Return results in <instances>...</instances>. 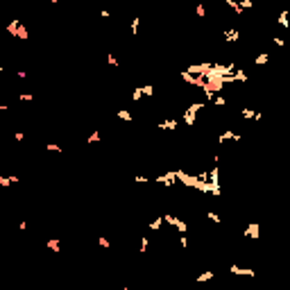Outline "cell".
Here are the masks:
<instances>
[{
	"instance_id": "24",
	"label": "cell",
	"mask_w": 290,
	"mask_h": 290,
	"mask_svg": "<svg viewBox=\"0 0 290 290\" xmlns=\"http://www.w3.org/2000/svg\"><path fill=\"white\" fill-rule=\"evenodd\" d=\"M14 138L21 143V141H25V134H23V132H16V134H14Z\"/></svg>"
},
{
	"instance_id": "22",
	"label": "cell",
	"mask_w": 290,
	"mask_h": 290,
	"mask_svg": "<svg viewBox=\"0 0 290 290\" xmlns=\"http://www.w3.org/2000/svg\"><path fill=\"white\" fill-rule=\"evenodd\" d=\"M107 61H109L111 66H116V68H118V59H116L113 54H107Z\"/></svg>"
},
{
	"instance_id": "26",
	"label": "cell",
	"mask_w": 290,
	"mask_h": 290,
	"mask_svg": "<svg viewBox=\"0 0 290 290\" xmlns=\"http://www.w3.org/2000/svg\"><path fill=\"white\" fill-rule=\"evenodd\" d=\"M18 229H23V231H25V229H27V222H25V220H21V222H18Z\"/></svg>"
},
{
	"instance_id": "25",
	"label": "cell",
	"mask_w": 290,
	"mask_h": 290,
	"mask_svg": "<svg viewBox=\"0 0 290 290\" xmlns=\"http://www.w3.org/2000/svg\"><path fill=\"white\" fill-rule=\"evenodd\" d=\"M100 245H102V247H109V240L104 238V236H100Z\"/></svg>"
},
{
	"instance_id": "13",
	"label": "cell",
	"mask_w": 290,
	"mask_h": 290,
	"mask_svg": "<svg viewBox=\"0 0 290 290\" xmlns=\"http://www.w3.org/2000/svg\"><path fill=\"white\" fill-rule=\"evenodd\" d=\"M161 222H163V218H157V220H152V222H150V229H152V231H157V229L161 227Z\"/></svg>"
},
{
	"instance_id": "18",
	"label": "cell",
	"mask_w": 290,
	"mask_h": 290,
	"mask_svg": "<svg viewBox=\"0 0 290 290\" xmlns=\"http://www.w3.org/2000/svg\"><path fill=\"white\" fill-rule=\"evenodd\" d=\"M18 98H21L23 102H30V100H34V95H32V93H21Z\"/></svg>"
},
{
	"instance_id": "8",
	"label": "cell",
	"mask_w": 290,
	"mask_h": 290,
	"mask_svg": "<svg viewBox=\"0 0 290 290\" xmlns=\"http://www.w3.org/2000/svg\"><path fill=\"white\" fill-rule=\"evenodd\" d=\"M141 91H143V95L152 98V95H154V86H152V84H148V86H141Z\"/></svg>"
},
{
	"instance_id": "12",
	"label": "cell",
	"mask_w": 290,
	"mask_h": 290,
	"mask_svg": "<svg viewBox=\"0 0 290 290\" xmlns=\"http://www.w3.org/2000/svg\"><path fill=\"white\" fill-rule=\"evenodd\" d=\"M89 143H100V132H93V134H89V138H86Z\"/></svg>"
},
{
	"instance_id": "4",
	"label": "cell",
	"mask_w": 290,
	"mask_h": 290,
	"mask_svg": "<svg viewBox=\"0 0 290 290\" xmlns=\"http://www.w3.org/2000/svg\"><path fill=\"white\" fill-rule=\"evenodd\" d=\"M177 125H179V122H177L175 118H170V120H163V122L159 125V127H161V129H168V132H172V129H177Z\"/></svg>"
},
{
	"instance_id": "9",
	"label": "cell",
	"mask_w": 290,
	"mask_h": 290,
	"mask_svg": "<svg viewBox=\"0 0 290 290\" xmlns=\"http://www.w3.org/2000/svg\"><path fill=\"white\" fill-rule=\"evenodd\" d=\"M213 274H215V272H202V274L197 277V281H209V279H213Z\"/></svg>"
},
{
	"instance_id": "27",
	"label": "cell",
	"mask_w": 290,
	"mask_h": 290,
	"mask_svg": "<svg viewBox=\"0 0 290 290\" xmlns=\"http://www.w3.org/2000/svg\"><path fill=\"white\" fill-rule=\"evenodd\" d=\"M48 3H57V0H48Z\"/></svg>"
},
{
	"instance_id": "16",
	"label": "cell",
	"mask_w": 290,
	"mask_h": 290,
	"mask_svg": "<svg viewBox=\"0 0 290 290\" xmlns=\"http://www.w3.org/2000/svg\"><path fill=\"white\" fill-rule=\"evenodd\" d=\"M148 247H150V238H145V236H143V238H141V252H145Z\"/></svg>"
},
{
	"instance_id": "23",
	"label": "cell",
	"mask_w": 290,
	"mask_h": 290,
	"mask_svg": "<svg viewBox=\"0 0 290 290\" xmlns=\"http://www.w3.org/2000/svg\"><path fill=\"white\" fill-rule=\"evenodd\" d=\"M206 215H209V220H211V222H218V225H220V218H218V215L213 213V211H209Z\"/></svg>"
},
{
	"instance_id": "11",
	"label": "cell",
	"mask_w": 290,
	"mask_h": 290,
	"mask_svg": "<svg viewBox=\"0 0 290 290\" xmlns=\"http://www.w3.org/2000/svg\"><path fill=\"white\" fill-rule=\"evenodd\" d=\"M211 102H213L215 107H225V104H227V100H225V98H220V95H215V98L211 100Z\"/></svg>"
},
{
	"instance_id": "5",
	"label": "cell",
	"mask_w": 290,
	"mask_h": 290,
	"mask_svg": "<svg viewBox=\"0 0 290 290\" xmlns=\"http://www.w3.org/2000/svg\"><path fill=\"white\" fill-rule=\"evenodd\" d=\"M279 25H281V27H286V30L290 27V21H288V9H283V12L279 14Z\"/></svg>"
},
{
	"instance_id": "19",
	"label": "cell",
	"mask_w": 290,
	"mask_h": 290,
	"mask_svg": "<svg viewBox=\"0 0 290 290\" xmlns=\"http://www.w3.org/2000/svg\"><path fill=\"white\" fill-rule=\"evenodd\" d=\"M45 150H50V152H61V145H54V143H50V145H45Z\"/></svg>"
},
{
	"instance_id": "10",
	"label": "cell",
	"mask_w": 290,
	"mask_h": 290,
	"mask_svg": "<svg viewBox=\"0 0 290 290\" xmlns=\"http://www.w3.org/2000/svg\"><path fill=\"white\" fill-rule=\"evenodd\" d=\"M267 59H270L267 54H258L256 59H254V64H258V66H263V64H267Z\"/></svg>"
},
{
	"instance_id": "21",
	"label": "cell",
	"mask_w": 290,
	"mask_h": 290,
	"mask_svg": "<svg viewBox=\"0 0 290 290\" xmlns=\"http://www.w3.org/2000/svg\"><path fill=\"white\" fill-rule=\"evenodd\" d=\"M272 41H274V43H277L279 48H283V45H286V41H283L281 36H272Z\"/></svg>"
},
{
	"instance_id": "20",
	"label": "cell",
	"mask_w": 290,
	"mask_h": 290,
	"mask_svg": "<svg viewBox=\"0 0 290 290\" xmlns=\"http://www.w3.org/2000/svg\"><path fill=\"white\" fill-rule=\"evenodd\" d=\"M195 14H197V16H206V9H204V5H197V7H195Z\"/></svg>"
},
{
	"instance_id": "17",
	"label": "cell",
	"mask_w": 290,
	"mask_h": 290,
	"mask_svg": "<svg viewBox=\"0 0 290 290\" xmlns=\"http://www.w3.org/2000/svg\"><path fill=\"white\" fill-rule=\"evenodd\" d=\"M240 7H243V9H252L254 3H252V0H240Z\"/></svg>"
},
{
	"instance_id": "7",
	"label": "cell",
	"mask_w": 290,
	"mask_h": 290,
	"mask_svg": "<svg viewBox=\"0 0 290 290\" xmlns=\"http://www.w3.org/2000/svg\"><path fill=\"white\" fill-rule=\"evenodd\" d=\"M48 247H50V249H54V252H59V249H61V245H59V238H50V240H48Z\"/></svg>"
},
{
	"instance_id": "6",
	"label": "cell",
	"mask_w": 290,
	"mask_h": 290,
	"mask_svg": "<svg viewBox=\"0 0 290 290\" xmlns=\"http://www.w3.org/2000/svg\"><path fill=\"white\" fill-rule=\"evenodd\" d=\"M116 116H118L120 120H127V122L132 120V113H129V111H125V109H118V111H116Z\"/></svg>"
},
{
	"instance_id": "2",
	"label": "cell",
	"mask_w": 290,
	"mask_h": 290,
	"mask_svg": "<svg viewBox=\"0 0 290 290\" xmlns=\"http://www.w3.org/2000/svg\"><path fill=\"white\" fill-rule=\"evenodd\" d=\"M238 39H240V32L236 30V27H229V30H225V41L234 43V41H238Z\"/></svg>"
},
{
	"instance_id": "14",
	"label": "cell",
	"mask_w": 290,
	"mask_h": 290,
	"mask_svg": "<svg viewBox=\"0 0 290 290\" xmlns=\"http://www.w3.org/2000/svg\"><path fill=\"white\" fill-rule=\"evenodd\" d=\"M138 23H141L138 18H132V34H134V36L138 34Z\"/></svg>"
},
{
	"instance_id": "15",
	"label": "cell",
	"mask_w": 290,
	"mask_h": 290,
	"mask_svg": "<svg viewBox=\"0 0 290 290\" xmlns=\"http://www.w3.org/2000/svg\"><path fill=\"white\" fill-rule=\"evenodd\" d=\"M141 98H143V91H141V89H134V93H132V100H134V102H138Z\"/></svg>"
},
{
	"instance_id": "3",
	"label": "cell",
	"mask_w": 290,
	"mask_h": 290,
	"mask_svg": "<svg viewBox=\"0 0 290 290\" xmlns=\"http://www.w3.org/2000/svg\"><path fill=\"white\" fill-rule=\"evenodd\" d=\"M258 234H261V227L256 225V222H252V225L247 227V231H245V236H249V238H254V240L258 238Z\"/></svg>"
},
{
	"instance_id": "1",
	"label": "cell",
	"mask_w": 290,
	"mask_h": 290,
	"mask_svg": "<svg viewBox=\"0 0 290 290\" xmlns=\"http://www.w3.org/2000/svg\"><path fill=\"white\" fill-rule=\"evenodd\" d=\"M231 272H234L236 277H254V270H249V267H238V265H231Z\"/></svg>"
}]
</instances>
